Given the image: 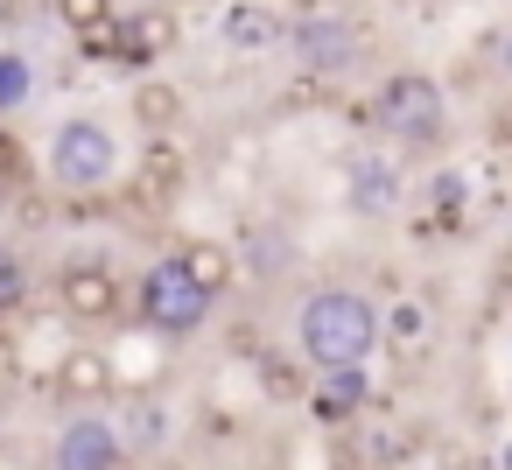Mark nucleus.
I'll return each mask as SVG.
<instances>
[{
    "instance_id": "f257e3e1",
    "label": "nucleus",
    "mask_w": 512,
    "mask_h": 470,
    "mask_svg": "<svg viewBox=\"0 0 512 470\" xmlns=\"http://www.w3.org/2000/svg\"><path fill=\"white\" fill-rule=\"evenodd\" d=\"M379 344H386V316H379V302L365 288H309L302 295V309H295V351L316 372L365 365Z\"/></svg>"
},
{
    "instance_id": "f03ea898",
    "label": "nucleus",
    "mask_w": 512,
    "mask_h": 470,
    "mask_svg": "<svg viewBox=\"0 0 512 470\" xmlns=\"http://www.w3.org/2000/svg\"><path fill=\"white\" fill-rule=\"evenodd\" d=\"M372 120L407 148V155H428L449 141V106H442V85L428 71H393L372 99Z\"/></svg>"
},
{
    "instance_id": "7ed1b4c3",
    "label": "nucleus",
    "mask_w": 512,
    "mask_h": 470,
    "mask_svg": "<svg viewBox=\"0 0 512 470\" xmlns=\"http://www.w3.org/2000/svg\"><path fill=\"white\" fill-rule=\"evenodd\" d=\"M120 176V141L106 120H64L50 134V183L71 190V197H92Z\"/></svg>"
},
{
    "instance_id": "20e7f679",
    "label": "nucleus",
    "mask_w": 512,
    "mask_h": 470,
    "mask_svg": "<svg viewBox=\"0 0 512 470\" xmlns=\"http://www.w3.org/2000/svg\"><path fill=\"white\" fill-rule=\"evenodd\" d=\"M134 309H141V323H148V330H162V337H190V330H204V323H211V295L176 267V253H169V260H155V267L141 274Z\"/></svg>"
},
{
    "instance_id": "39448f33",
    "label": "nucleus",
    "mask_w": 512,
    "mask_h": 470,
    "mask_svg": "<svg viewBox=\"0 0 512 470\" xmlns=\"http://www.w3.org/2000/svg\"><path fill=\"white\" fill-rule=\"evenodd\" d=\"M127 463V442H120V428L106 421V414H71L64 428H57V442H50V470H120Z\"/></svg>"
},
{
    "instance_id": "423d86ee",
    "label": "nucleus",
    "mask_w": 512,
    "mask_h": 470,
    "mask_svg": "<svg viewBox=\"0 0 512 470\" xmlns=\"http://www.w3.org/2000/svg\"><path fill=\"white\" fill-rule=\"evenodd\" d=\"M281 43H288V50H295V64H302V71H316V78H337V71H351V57H358V29H351V22H337V15H302Z\"/></svg>"
},
{
    "instance_id": "0eeeda50",
    "label": "nucleus",
    "mask_w": 512,
    "mask_h": 470,
    "mask_svg": "<svg viewBox=\"0 0 512 470\" xmlns=\"http://www.w3.org/2000/svg\"><path fill=\"white\" fill-rule=\"evenodd\" d=\"M57 309H64L71 323H113V316L127 309V288H120L113 267H64V281H57Z\"/></svg>"
},
{
    "instance_id": "6e6552de",
    "label": "nucleus",
    "mask_w": 512,
    "mask_h": 470,
    "mask_svg": "<svg viewBox=\"0 0 512 470\" xmlns=\"http://www.w3.org/2000/svg\"><path fill=\"white\" fill-rule=\"evenodd\" d=\"M176 43H183V22H176L169 8H127L113 64H155V57H169Z\"/></svg>"
},
{
    "instance_id": "1a4fd4ad",
    "label": "nucleus",
    "mask_w": 512,
    "mask_h": 470,
    "mask_svg": "<svg viewBox=\"0 0 512 470\" xmlns=\"http://www.w3.org/2000/svg\"><path fill=\"white\" fill-rule=\"evenodd\" d=\"M57 393H64V400H85V407L113 400V358H106L99 344H71V351L57 358Z\"/></svg>"
},
{
    "instance_id": "9d476101",
    "label": "nucleus",
    "mask_w": 512,
    "mask_h": 470,
    "mask_svg": "<svg viewBox=\"0 0 512 470\" xmlns=\"http://www.w3.org/2000/svg\"><path fill=\"white\" fill-rule=\"evenodd\" d=\"M344 190H351V211H365V218H379V211H393V204H400V176H393L379 155H351Z\"/></svg>"
},
{
    "instance_id": "9b49d317",
    "label": "nucleus",
    "mask_w": 512,
    "mask_h": 470,
    "mask_svg": "<svg viewBox=\"0 0 512 470\" xmlns=\"http://www.w3.org/2000/svg\"><path fill=\"white\" fill-rule=\"evenodd\" d=\"M176 267H183L211 302L239 281V260H232V246H218V239H183V246H176Z\"/></svg>"
},
{
    "instance_id": "f8f14e48",
    "label": "nucleus",
    "mask_w": 512,
    "mask_h": 470,
    "mask_svg": "<svg viewBox=\"0 0 512 470\" xmlns=\"http://www.w3.org/2000/svg\"><path fill=\"white\" fill-rule=\"evenodd\" d=\"M288 29L267 15V8H253V0H232V8H225V43L232 50H267V43H281Z\"/></svg>"
},
{
    "instance_id": "ddd939ff",
    "label": "nucleus",
    "mask_w": 512,
    "mask_h": 470,
    "mask_svg": "<svg viewBox=\"0 0 512 470\" xmlns=\"http://www.w3.org/2000/svg\"><path fill=\"white\" fill-rule=\"evenodd\" d=\"M134 120H141L148 134H169V127H183V92H176V85H162V78L134 85Z\"/></svg>"
},
{
    "instance_id": "4468645a",
    "label": "nucleus",
    "mask_w": 512,
    "mask_h": 470,
    "mask_svg": "<svg viewBox=\"0 0 512 470\" xmlns=\"http://www.w3.org/2000/svg\"><path fill=\"white\" fill-rule=\"evenodd\" d=\"M29 99H36V71H29V57H22V50H0V120L22 113Z\"/></svg>"
},
{
    "instance_id": "2eb2a0df",
    "label": "nucleus",
    "mask_w": 512,
    "mask_h": 470,
    "mask_svg": "<svg viewBox=\"0 0 512 470\" xmlns=\"http://www.w3.org/2000/svg\"><path fill=\"white\" fill-rule=\"evenodd\" d=\"M323 414H358L365 407V365H337V372H323Z\"/></svg>"
},
{
    "instance_id": "dca6fc26",
    "label": "nucleus",
    "mask_w": 512,
    "mask_h": 470,
    "mask_svg": "<svg viewBox=\"0 0 512 470\" xmlns=\"http://www.w3.org/2000/svg\"><path fill=\"white\" fill-rule=\"evenodd\" d=\"M22 302H29V260H15L0 246V316H15Z\"/></svg>"
},
{
    "instance_id": "f3484780",
    "label": "nucleus",
    "mask_w": 512,
    "mask_h": 470,
    "mask_svg": "<svg viewBox=\"0 0 512 470\" xmlns=\"http://www.w3.org/2000/svg\"><path fill=\"white\" fill-rule=\"evenodd\" d=\"M57 15H64V29H71V36H85V29L113 22L120 8H113V0H57Z\"/></svg>"
},
{
    "instance_id": "a211bd4d",
    "label": "nucleus",
    "mask_w": 512,
    "mask_h": 470,
    "mask_svg": "<svg viewBox=\"0 0 512 470\" xmlns=\"http://www.w3.org/2000/svg\"><path fill=\"white\" fill-rule=\"evenodd\" d=\"M393 330H400V337H414V330H421V309H407V302H400V309H393Z\"/></svg>"
},
{
    "instance_id": "6ab92c4d",
    "label": "nucleus",
    "mask_w": 512,
    "mask_h": 470,
    "mask_svg": "<svg viewBox=\"0 0 512 470\" xmlns=\"http://www.w3.org/2000/svg\"><path fill=\"white\" fill-rule=\"evenodd\" d=\"M498 57H505V78H512V36H505V50H498Z\"/></svg>"
}]
</instances>
